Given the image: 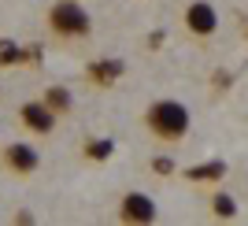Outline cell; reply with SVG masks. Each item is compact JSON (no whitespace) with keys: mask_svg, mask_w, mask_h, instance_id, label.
I'll return each mask as SVG.
<instances>
[{"mask_svg":"<svg viewBox=\"0 0 248 226\" xmlns=\"http://www.w3.org/2000/svg\"><path fill=\"white\" fill-rule=\"evenodd\" d=\"M41 100L48 104V108L60 115V119H67V115L74 112V93L67 89V85H48V89L41 93Z\"/></svg>","mask_w":248,"mask_h":226,"instance_id":"obj_10","label":"cell"},{"mask_svg":"<svg viewBox=\"0 0 248 226\" xmlns=\"http://www.w3.org/2000/svg\"><path fill=\"white\" fill-rule=\"evenodd\" d=\"M141 123H145V130L159 145H178V141H186L189 130H193V115H189V108L182 100H174V97H159V100H152L145 108Z\"/></svg>","mask_w":248,"mask_h":226,"instance_id":"obj_1","label":"cell"},{"mask_svg":"<svg viewBox=\"0 0 248 226\" xmlns=\"http://www.w3.org/2000/svg\"><path fill=\"white\" fill-rule=\"evenodd\" d=\"M0 167L11 178H33L41 171V148L30 141H8L0 148Z\"/></svg>","mask_w":248,"mask_h":226,"instance_id":"obj_3","label":"cell"},{"mask_svg":"<svg viewBox=\"0 0 248 226\" xmlns=\"http://www.w3.org/2000/svg\"><path fill=\"white\" fill-rule=\"evenodd\" d=\"M230 175L226 160H207V163H197V167H186L182 178L189 185H222V178Z\"/></svg>","mask_w":248,"mask_h":226,"instance_id":"obj_7","label":"cell"},{"mask_svg":"<svg viewBox=\"0 0 248 226\" xmlns=\"http://www.w3.org/2000/svg\"><path fill=\"white\" fill-rule=\"evenodd\" d=\"M111 152H115V141H111V137H89V141L82 145V156H85V160H93V163L111 160Z\"/></svg>","mask_w":248,"mask_h":226,"instance_id":"obj_11","label":"cell"},{"mask_svg":"<svg viewBox=\"0 0 248 226\" xmlns=\"http://www.w3.org/2000/svg\"><path fill=\"white\" fill-rule=\"evenodd\" d=\"M22 63V45L15 37H0V67H15Z\"/></svg>","mask_w":248,"mask_h":226,"instance_id":"obj_12","label":"cell"},{"mask_svg":"<svg viewBox=\"0 0 248 226\" xmlns=\"http://www.w3.org/2000/svg\"><path fill=\"white\" fill-rule=\"evenodd\" d=\"M45 26L56 41L63 45H82L93 37V15L82 0H52L48 11H45Z\"/></svg>","mask_w":248,"mask_h":226,"instance_id":"obj_2","label":"cell"},{"mask_svg":"<svg viewBox=\"0 0 248 226\" xmlns=\"http://www.w3.org/2000/svg\"><path fill=\"white\" fill-rule=\"evenodd\" d=\"M207 208H211V219H218V223H233V219H237V200H233L226 189H218V185H211Z\"/></svg>","mask_w":248,"mask_h":226,"instance_id":"obj_9","label":"cell"},{"mask_svg":"<svg viewBox=\"0 0 248 226\" xmlns=\"http://www.w3.org/2000/svg\"><path fill=\"white\" fill-rule=\"evenodd\" d=\"M85 78H89L96 89H111V85L123 78V60H93L85 67Z\"/></svg>","mask_w":248,"mask_h":226,"instance_id":"obj_8","label":"cell"},{"mask_svg":"<svg viewBox=\"0 0 248 226\" xmlns=\"http://www.w3.org/2000/svg\"><path fill=\"white\" fill-rule=\"evenodd\" d=\"M182 22H186V33L197 41H211L218 33V11L211 0H189L182 11Z\"/></svg>","mask_w":248,"mask_h":226,"instance_id":"obj_5","label":"cell"},{"mask_svg":"<svg viewBox=\"0 0 248 226\" xmlns=\"http://www.w3.org/2000/svg\"><path fill=\"white\" fill-rule=\"evenodd\" d=\"M19 123L26 126V134H33V137H52L56 126H60V115L37 97V100H26L19 108Z\"/></svg>","mask_w":248,"mask_h":226,"instance_id":"obj_6","label":"cell"},{"mask_svg":"<svg viewBox=\"0 0 248 226\" xmlns=\"http://www.w3.org/2000/svg\"><path fill=\"white\" fill-rule=\"evenodd\" d=\"M115 215H119L123 226H152V223H159V204L145 189H130V193H123Z\"/></svg>","mask_w":248,"mask_h":226,"instance_id":"obj_4","label":"cell"},{"mask_svg":"<svg viewBox=\"0 0 248 226\" xmlns=\"http://www.w3.org/2000/svg\"><path fill=\"white\" fill-rule=\"evenodd\" d=\"M152 171H155V175H174L178 167H174V160H167V156H155V160H152Z\"/></svg>","mask_w":248,"mask_h":226,"instance_id":"obj_13","label":"cell"}]
</instances>
